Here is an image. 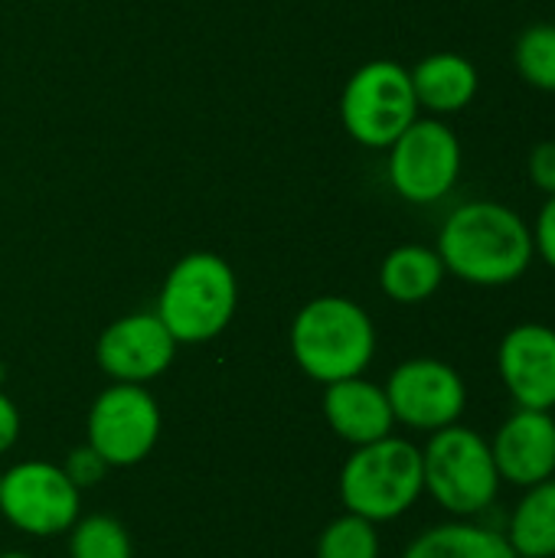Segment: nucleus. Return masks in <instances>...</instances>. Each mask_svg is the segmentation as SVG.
Here are the masks:
<instances>
[{
  "mask_svg": "<svg viewBox=\"0 0 555 558\" xmlns=\"http://www.w3.org/2000/svg\"><path fill=\"white\" fill-rule=\"evenodd\" d=\"M435 252L448 275L474 288H507L520 281L536 258L527 219L497 199H471L451 209Z\"/></svg>",
  "mask_w": 555,
  "mask_h": 558,
  "instance_id": "f257e3e1",
  "label": "nucleus"
},
{
  "mask_svg": "<svg viewBox=\"0 0 555 558\" xmlns=\"http://www.w3.org/2000/svg\"><path fill=\"white\" fill-rule=\"evenodd\" d=\"M288 340L298 369L321 386L363 376L376 356L373 317L340 294L307 301L294 314Z\"/></svg>",
  "mask_w": 555,
  "mask_h": 558,
  "instance_id": "f03ea898",
  "label": "nucleus"
},
{
  "mask_svg": "<svg viewBox=\"0 0 555 558\" xmlns=\"http://www.w3.org/2000/svg\"><path fill=\"white\" fill-rule=\"evenodd\" d=\"M236 307L239 278L232 265L216 252H190L167 271L154 314L177 343L196 347L216 340L232 324Z\"/></svg>",
  "mask_w": 555,
  "mask_h": 558,
  "instance_id": "7ed1b4c3",
  "label": "nucleus"
},
{
  "mask_svg": "<svg viewBox=\"0 0 555 558\" xmlns=\"http://www.w3.org/2000/svg\"><path fill=\"white\" fill-rule=\"evenodd\" d=\"M422 494V448L399 435L353 448L340 468L343 510L376 526L406 517Z\"/></svg>",
  "mask_w": 555,
  "mask_h": 558,
  "instance_id": "20e7f679",
  "label": "nucleus"
},
{
  "mask_svg": "<svg viewBox=\"0 0 555 558\" xmlns=\"http://www.w3.org/2000/svg\"><path fill=\"white\" fill-rule=\"evenodd\" d=\"M422 477L425 494L451 520H478L497 504L504 487L491 441L461 422L429 435L422 448Z\"/></svg>",
  "mask_w": 555,
  "mask_h": 558,
  "instance_id": "39448f33",
  "label": "nucleus"
},
{
  "mask_svg": "<svg viewBox=\"0 0 555 558\" xmlns=\"http://www.w3.org/2000/svg\"><path fill=\"white\" fill-rule=\"evenodd\" d=\"M419 111L412 75L393 59L363 62L340 95V121L347 134L373 150H386L419 118Z\"/></svg>",
  "mask_w": 555,
  "mask_h": 558,
  "instance_id": "423d86ee",
  "label": "nucleus"
},
{
  "mask_svg": "<svg viewBox=\"0 0 555 558\" xmlns=\"http://www.w3.org/2000/svg\"><path fill=\"white\" fill-rule=\"evenodd\" d=\"M386 150L389 183L406 203H442L461 177V137L442 118H415Z\"/></svg>",
  "mask_w": 555,
  "mask_h": 558,
  "instance_id": "0eeeda50",
  "label": "nucleus"
},
{
  "mask_svg": "<svg viewBox=\"0 0 555 558\" xmlns=\"http://www.w3.org/2000/svg\"><path fill=\"white\" fill-rule=\"evenodd\" d=\"M0 513L26 536H62L82 517V490L65 477L62 464L20 461L0 477Z\"/></svg>",
  "mask_w": 555,
  "mask_h": 558,
  "instance_id": "6e6552de",
  "label": "nucleus"
},
{
  "mask_svg": "<svg viewBox=\"0 0 555 558\" xmlns=\"http://www.w3.org/2000/svg\"><path fill=\"white\" fill-rule=\"evenodd\" d=\"M160 425V405L147 386L111 383L88 409L85 445L95 448L108 468H134L157 448Z\"/></svg>",
  "mask_w": 555,
  "mask_h": 558,
  "instance_id": "1a4fd4ad",
  "label": "nucleus"
},
{
  "mask_svg": "<svg viewBox=\"0 0 555 558\" xmlns=\"http://www.w3.org/2000/svg\"><path fill=\"white\" fill-rule=\"evenodd\" d=\"M383 389L396 425L425 435L458 425L468 409V386L461 373L435 356H415L399 363Z\"/></svg>",
  "mask_w": 555,
  "mask_h": 558,
  "instance_id": "9d476101",
  "label": "nucleus"
},
{
  "mask_svg": "<svg viewBox=\"0 0 555 558\" xmlns=\"http://www.w3.org/2000/svg\"><path fill=\"white\" fill-rule=\"evenodd\" d=\"M177 347L180 343L164 320L154 311H141L124 314L101 330L95 343V363L111 383L147 386L170 369Z\"/></svg>",
  "mask_w": 555,
  "mask_h": 558,
  "instance_id": "9b49d317",
  "label": "nucleus"
},
{
  "mask_svg": "<svg viewBox=\"0 0 555 558\" xmlns=\"http://www.w3.org/2000/svg\"><path fill=\"white\" fill-rule=\"evenodd\" d=\"M497 373L517 409L555 412V327L517 324L497 347Z\"/></svg>",
  "mask_w": 555,
  "mask_h": 558,
  "instance_id": "f8f14e48",
  "label": "nucleus"
},
{
  "mask_svg": "<svg viewBox=\"0 0 555 558\" xmlns=\"http://www.w3.org/2000/svg\"><path fill=\"white\" fill-rule=\"evenodd\" d=\"M491 454L500 481L520 490L555 477V415L540 409L510 412L491 438Z\"/></svg>",
  "mask_w": 555,
  "mask_h": 558,
  "instance_id": "ddd939ff",
  "label": "nucleus"
},
{
  "mask_svg": "<svg viewBox=\"0 0 555 558\" xmlns=\"http://www.w3.org/2000/svg\"><path fill=\"white\" fill-rule=\"evenodd\" d=\"M324 418L330 432L353 448L396 435V415L389 409L386 389L366 376L324 386Z\"/></svg>",
  "mask_w": 555,
  "mask_h": 558,
  "instance_id": "4468645a",
  "label": "nucleus"
},
{
  "mask_svg": "<svg viewBox=\"0 0 555 558\" xmlns=\"http://www.w3.org/2000/svg\"><path fill=\"white\" fill-rule=\"evenodd\" d=\"M409 75L419 108H425L432 118L464 111L481 88L478 65L461 52H432L415 69H409Z\"/></svg>",
  "mask_w": 555,
  "mask_h": 558,
  "instance_id": "2eb2a0df",
  "label": "nucleus"
},
{
  "mask_svg": "<svg viewBox=\"0 0 555 558\" xmlns=\"http://www.w3.org/2000/svg\"><path fill=\"white\" fill-rule=\"evenodd\" d=\"M402 558H517L507 536L478 520H448L419 533Z\"/></svg>",
  "mask_w": 555,
  "mask_h": 558,
  "instance_id": "dca6fc26",
  "label": "nucleus"
},
{
  "mask_svg": "<svg viewBox=\"0 0 555 558\" xmlns=\"http://www.w3.org/2000/svg\"><path fill=\"white\" fill-rule=\"evenodd\" d=\"M445 262L429 245H399L379 265V288L396 304H422L445 284Z\"/></svg>",
  "mask_w": 555,
  "mask_h": 558,
  "instance_id": "f3484780",
  "label": "nucleus"
},
{
  "mask_svg": "<svg viewBox=\"0 0 555 558\" xmlns=\"http://www.w3.org/2000/svg\"><path fill=\"white\" fill-rule=\"evenodd\" d=\"M504 536L517 558H555V477L523 490Z\"/></svg>",
  "mask_w": 555,
  "mask_h": 558,
  "instance_id": "a211bd4d",
  "label": "nucleus"
},
{
  "mask_svg": "<svg viewBox=\"0 0 555 558\" xmlns=\"http://www.w3.org/2000/svg\"><path fill=\"white\" fill-rule=\"evenodd\" d=\"M69 558H134V543L121 520L92 513L69 530Z\"/></svg>",
  "mask_w": 555,
  "mask_h": 558,
  "instance_id": "6ab92c4d",
  "label": "nucleus"
},
{
  "mask_svg": "<svg viewBox=\"0 0 555 558\" xmlns=\"http://www.w3.org/2000/svg\"><path fill=\"white\" fill-rule=\"evenodd\" d=\"M514 65L530 88L555 95V23H533L517 36Z\"/></svg>",
  "mask_w": 555,
  "mask_h": 558,
  "instance_id": "aec40b11",
  "label": "nucleus"
},
{
  "mask_svg": "<svg viewBox=\"0 0 555 558\" xmlns=\"http://www.w3.org/2000/svg\"><path fill=\"white\" fill-rule=\"evenodd\" d=\"M379 553L383 546L376 523L347 510L330 520L317 536V558H379Z\"/></svg>",
  "mask_w": 555,
  "mask_h": 558,
  "instance_id": "412c9836",
  "label": "nucleus"
},
{
  "mask_svg": "<svg viewBox=\"0 0 555 558\" xmlns=\"http://www.w3.org/2000/svg\"><path fill=\"white\" fill-rule=\"evenodd\" d=\"M62 471H65V477H69L79 490H88V487L101 484V477H105L111 468L98 458V451H95V448L79 445V448H72V451H69V458H65Z\"/></svg>",
  "mask_w": 555,
  "mask_h": 558,
  "instance_id": "4be33fe9",
  "label": "nucleus"
},
{
  "mask_svg": "<svg viewBox=\"0 0 555 558\" xmlns=\"http://www.w3.org/2000/svg\"><path fill=\"white\" fill-rule=\"evenodd\" d=\"M530 232H533V252H536V258L546 268L555 271V193L546 196V203L540 206V216L530 226Z\"/></svg>",
  "mask_w": 555,
  "mask_h": 558,
  "instance_id": "5701e85b",
  "label": "nucleus"
},
{
  "mask_svg": "<svg viewBox=\"0 0 555 558\" xmlns=\"http://www.w3.org/2000/svg\"><path fill=\"white\" fill-rule=\"evenodd\" d=\"M527 173H530V183L553 196L555 193V141H540L530 157H527Z\"/></svg>",
  "mask_w": 555,
  "mask_h": 558,
  "instance_id": "b1692460",
  "label": "nucleus"
},
{
  "mask_svg": "<svg viewBox=\"0 0 555 558\" xmlns=\"http://www.w3.org/2000/svg\"><path fill=\"white\" fill-rule=\"evenodd\" d=\"M20 438V409L13 399L0 389V454H7Z\"/></svg>",
  "mask_w": 555,
  "mask_h": 558,
  "instance_id": "393cba45",
  "label": "nucleus"
},
{
  "mask_svg": "<svg viewBox=\"0 0 555 558\" xmlns=\"http://www.w3.org/2000/svg\"><path fill=\"white\" fill-rule=\"evenodd\" d=\"M0 558H33V556H26V553H0Z\"/></svg>",
  "mask_w": 555,
  "mask_h": 558,
  "instance_id": "a878e982",
  "label": "nucleus"
},
{
  "mask_svg": "<svg viewBox=\"0 0 555 558\" xmlns=\"http://www.w3.org/2000/svg\"><path fill=\"white\" fill-rule=\"evenodd\" d=\"M0 477H3V471H0Z\"/></svg>",
  "mask_w": 555,
  "mask_h": 558,
  "instance_id": "bb28decb",
  "label": "nucleus"
}]
</instances>
